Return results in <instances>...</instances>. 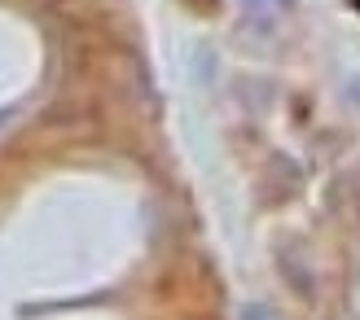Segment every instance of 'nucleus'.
I'll return each instance as SVG.
<instances>
[{
    "label": "nucleus",
    "mask_w": 360,
    "mask_h": 320,
    "mask_svg": "<svg viewBox=\"0 0 360 320\" xmlns=\"http://www.w3.org/2000/svg\"><path fill=\"white\" fill-rule=\"evenodd\" d=\"M242 320H277L273 312H264V307H255V303H250V307H242Z\"/></svg>",
    "instance_id": "obj_1"
}]
</instances>
